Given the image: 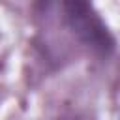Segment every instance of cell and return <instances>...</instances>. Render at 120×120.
I'll return each mask as SVG.
<instances>
[{"label": "cell", "instance_id": "obj_1", "mask_svg": "<svg viewBox=\"0 0 120 120\" xmlns=\"http://www.w3.org/2000/svg\"><path fill=\"white\" fill-rule=\"evenodd\" d=\"M60 6L66 24L84 45L101 54L114 49V39L90 0H60Z\"/></svg>", "mask_w": 120, "mask_h": 120}]
</instances>
